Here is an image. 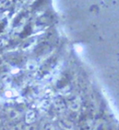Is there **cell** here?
I'll return each instance as SVG.
<instances>
[{
    "mask_svg": "<svg viewBox=\"0 0 119 130\" xmlns=\"http://www.w3.org/2000/svg\"><path fill=\"white\" fill-rule=\"evenodd\" d=\"M7 44V40H5L4 38H0V47L4 46Z\"/></svg>",
    "mask_w": 119,
    "mask_h": 130,
    "instance_id": "cell-14",
    "label": "cell"
},
{
    "mask_svg": "<svg viewBox=\"0 0 119 130\" xmlns=\"http://www.w3.org/2000/svg\"><path fill=\"white\" fill-rule=\"evenodd\" d=\"M36 120V112L34 110H28L25 113V123L29 125H33Z\"/></svg>",
    "mask_w": 119,
    "mask_h": 130,
    "instance_id": "cell-2",
    "label": "cell"
},
{
    "mask_svg": "<svg viewBox=\"0 0 119 130\" xmlns=\"http://www.w3.org/2000/svg\"><path fill=\"white\" fill-rule=\"evenodd\" d=\"M43 130H55V129H54V126H53V125L49 124V125H47L46 126L43 128Z\"/></svg>",
    "mask_w": 119,
    "mask_h": 130,
    "instance_id": "cell-12",
    "label": "cell"
},
{
    "mask_svg": "<svg viewBox=\"0 0 119 130\" xmlns=\"http://www.w3.org/2000/svg\"><path fill=\"white\" fill-rule=\"evenodd\" d=\"M2 3H4V4H0V5L2 6L3 8H8L9 6L12 5V2H11V1H4V2H2Z\"/></svg>",
    "mask_w": 119,
    "mask_h": 130,
    "instance_id": "cell-11",
    "label": "cell"
},
{
    "mask_svg": "<svg viewBox=\"0 0 119 130\" xmlns=\"http://www.w3.org/2000/svg\"><path fill=\"white\" fill-rule=\"evenodd\" d=\"M54 105H55L56 108L59 109L60 111H64L65 110V104H64V102L62 101V100H61V99H57V100H55Z\"/></svg>",
    "mask_w": 119,
    "mask_h": 130,
    "instance_id": "cell-7",
    "label": "cell"
},
{
    "mask_svg": "<svg viewBox=\"0 0 119 130\" xmlns=\"http://www.w3.org/2000/svg\"><path fill=\"white\" fill-rule=\"evenodd\" d=\"M2 86H3V85H2V83H1V81H0V88H1V87H2Z\"/></svg>",
    "mask_w": 119,
    "mask_h": 130,
    "instance_id": "cell-15",
    "label": "cell"
},
{
    "mask_svg": "<svg viewBox=\"0 0 119 130\" xmlns=\"http://www.w3.org/2000/svg\"><path fill=\"white\" fill-rule=\"evenodd\" d=\"M92 129V123L91 121H87L84 124V130H91Z\"/></svg>",
    "mask_w": 119,
    "mask_h": 130,
    "instance_id": "cell-9",
    "label": "cell"
},
{
    "mask_svg": "<svg viewBox=\"0 0 119 130\" xmlns=\"http://www.w3.org/2000/svg\"><path fill=\"white\" fill-rule=\"evenodd\" d=\"M25 68H26L28 71H35V70H36V68H37V64H36V62L34 61V60H29V61L26 63V65H25Z\"/></svg>",
    "mask_w": 119,
    "mask_h": 130,
    "instance_id": "cell-8",
    "label": "cell"
},
{
    "mask_svg": "<svg viewBox=\"0 0 119 130\" xmlns=\"http://www.w3.org/2000/svg\"><path fill=\"white\" fill-rule=\"evenodd\" d=\"M68 105H69V108L73 111H76L80 109V106H81V101L78 98L73 97V99H70L68 100Z\"/></svg>",
    "mask_w": 119,
    "mask_h": 130,
    "instance_id": "cell-1",
    "label": "cell"
},
{
    "mask_svg": "<svg viewBox=\"0 0 119 130\" xmlns=\"http://www.w3.org/2000/svg\"><path fill=\"white\" fill-rule=\"evenodd\" d=\"M8 116L10 120H16L20 117V112L16 109H9L8 111Z\"/></svg>",
    "mask_w": 119,
    "mask_h": 130,
    "instance_id": "cell-5",
    "label": "cell"
},
{
    "mask_svg": "<svg viewBox=\"0 0 119 130\" xmlns=\"http://www.w3.org/2000/svg\"><path fill=\"white\" fill-rule=\"evenodd\" d=\"M0 81L2 83V85H6L8 86L11 83L12 78H11L10 74L8 73H2L0 74Z\"/></svg>",
    "mask_w": 119,
    "mask_h": 130,
    "instance_id": "cell-4",
    "label": "cell"
},
{
    "mask_svg": "<svg viewBox=\"0 0 119 130\" xmlns=\"http://www.w3.org/2000/svg\"><path fill=\"white\" fill-rule=\"evenodd\" d=\"M59 125L63 130H73L75 125L71 121H68L66 119H61L59 121Z\"/></svg>",
    "mask_w": 119,
    "mask_h": 130,
    "instance_id": "cell-3",
    "label": "cell"
},
{
    "mask_svg": "<svg viewBox=\"0 0 119 130\" xmlns=\"http://www.w3.org/2000/svg\"><path fill=\"white\" fill-rule=\"evenodd\" d=\"M94 130H107V125L104 121H98L94 125Z\"/></svg>",
    "mask_w": 119,
    "mask_h": 130,
    "instance_id": "cell-6",
    "label": "cell"
},
{
    "mask_svg": "<svg viewBox=\"0 0 119 130\" xmlns=\"http://www.w3.org/2000/svg\"><path fill=\"white\" fill-rule=\"evenodd\" d=\"M10 130H23V129H22V125L21 124H17L14 126H12Z\"/></svg>",
    "mask_w": 119,
    "mask_h": 130,
    "instance_id": "cell-10",
    "label": "cell"
},
{
    "mask_svg": "<svg viewBox=\"0 0 119 130\" xmlns=\"http://www.w3.org/2000/svg\"><path fill=\"white\" fill-rule=\"evenodd\" d=\"M24 130H36V126L35 125H29L28 126L25 127Z\"/></svg>",
    "mask_w": 119,
    "mask_h": 130,
    "instance_id": "cell-13",
    "label": "cell"
}]
</instances>
